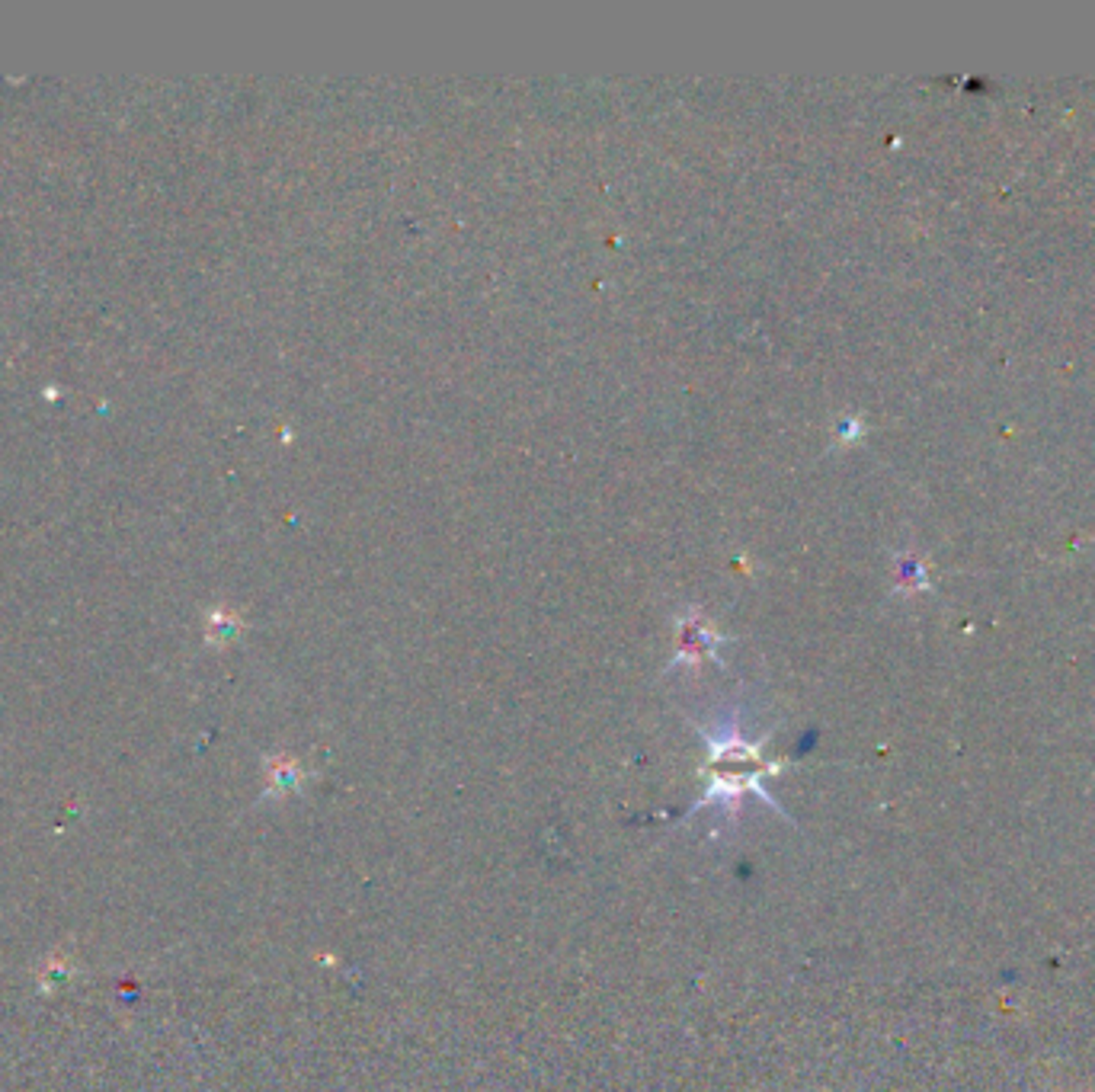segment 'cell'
Here are the masks:
<instances>
[{"mask_svg":"<svg viewBox=\"0 0 1095 1092\" xmlns=\"http://www.w3.org/2000/svg\"><path fill=\"white\" fill-rule=\"evenodd\" d=\"M699 734L704 740V746H708V759H704V769H702L704 791L695 798V804L682 814L679 824L699 811H715L718 824L733 827L740 817V811H744L747 798H756V801L766 804L772 814L791 820L789 814L782 811V804H778L766 788L769 775L782 773V762L766 759V753H762V740L749 737L744 730V724H740L733 715L718 717V724L702 728Z\"/></svg>","mask_w":1095,"mask_h":1092,"instance_id":"obj_1","label":"cell"},{"mask_svg":"<svg viewBox=\"0 0 1095 1092\" xmlns=\"http://www.w3.org/2000/svg\"><path fill=\"white\" fill-rule=\"evenodd\" d=\"M298 785H302V769H298V762L295 759H282L279 766L273 769V788L295 791Z\"/></svg>","mask_w":1095,"mask_h":1092,"instance_id":"obj_3","label":"cell"},{"mask_svg":"<svg viewBox=\"0 0 1095 1092\" xmlns=\"http://www.w3.org/2000/svg\"><path fill=\"white\" fill-rule=\"evenodd\" d=\"M718 634H711L704 625H686V631H682V647H679V660H702V657H711L718 647Z\"/></svg>","mask_w":1095,"mask_h":1092,"instance_id":"obj_2","label":"cell"}]
</instances>
